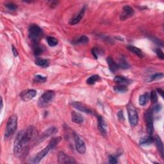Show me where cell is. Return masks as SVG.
I'll return each mask as SVG.
<instances>
[{
	"label": "cell",
	"mask_w": 164,
	"mask_h": 164,
	"mask_svg": "<svg viewBox=\"0 0 164 164\" xmlns=\"http://www.w3.org/2000/svg\"><path fill=\"white\" fill-rule=\"evenodd\" d=\"M58 163H76V161L74 158L60 151L58 154Z\"/></svg>",
	"instance_id": "9c48e42d"
},
{
	"label": "cell",
	"mask_w": 164,
	"mask_h": 164,
	"mask_svg": "<svg viewBox=\"0 0 164 164\" xmlns=\"http://www.w3.org/2000/svg\"><path fill=\"white\" fill-rule=\"evenodd\" d=\"M118 66H119V67L124 68V69H127L129 67L128 64L126 63V61H124V60H121V61L120 62L119 64H118Z\"/></svg>",
	"instance_id": "8d00e7d4"
},
{
	"label": "cell",
	"mask_w": 164,
	"mask_h": 164,
	"mask_svg": "<svg viewBox=\"0 0 164 164\" xmlns=\"http://www.w3.org/2000/svg\"><path fill=\"white\" fill-rule=\"evenodd\" d=\"M47 42L51 47H55L58 44V40L53 37H47Z\"/></svg>",
	"instance_id": "f546056e"
},
{
	"label": "cell",
	"mask_w": 164,
	"mask_h": 164,
	"mask_svg": "<svg viewBox=\"0 0 164 164\" xmlns=\"http://www.w3.org/2000/svg\"><path fill=\"white\" fill-rule=\"evenodd\" d=\"M157 90H158V93H160V94L161 95V96H162V97H163V90H162L161 89H157Z\"/></svg>",
	"instance_id": "7bdbcfd3"
},
{
	"label": "cell",
	"mask_w": 164,
	"mask_h": 164,
	"mask_svg": "<svg viewBox=\"0 0 164 164\" xmlns=\"http://www.w3.org/2000/svg\"><path fill=\"white\" fill-rule=\"evenodd\" d=\"M85 8L83 7L82 9L80 11V12L76 15L74 18L71 19L69 21V24L71 25H75L76 24L78 23H80V21L81 20V19L83 18L84 14H85Z\"/></svg>",
	"instance_id": "2e32d148"
},
{
	"label": "cell",
	"mask_w": 164,
	"mask_h": 164,
	"mask_svg": "<svg viewBox=\"0 0 164 164\" xmlns=\"http://www.w3.org/2000/svg\"><path fill=\"white\" fill-rule=\"evenodd\" d=\"M62 138L61 137H55L53 138V139H51V140L49 141L48 146L50 147L51 149H52L53 148H55L56 146H57L59 143L61 141Z\"/></svg>",
	"instance_id": "484cf974"
},
{
	"label": "cell",
	"mask_w": 164,
	"mask_h": 164,
	"mask_svg": "<svg viewBox=\"0 0 164 164\" xmlns=\"http://www.w3.org/2000/svg\"><path fill=\"white\" fill-rule=\"evenodd\" d=\"M155 52H156L157 56L160 58H161L162 60H163L164 58V54L163 53L162 50L160 48H159V47L158 48H157L156 50H155Z\"/></svg>",
	"instance_id": "e575fe53"
},
{
	"label": "cell",
	"mask_w": 164,
	"mask_h": 164,
	"mask_svg": "<svg viewBox=\"0 0 164 164\" xmlns=\"http://www.w3.org/2000/svg\"><path fill=\"white\" fill-rule=\"evenodd\" d=\"M127 49L131 51L132 53H134L135 55H136L139 58H143L144 57V54L142 53V51L140 49L138 48V47L133 46H131L129 45L127 46Z\"/></svg>",
	"instance_id": "ffe728a7"
},
{
	"label": "cell",
	"mask_w": 164,
	"mask_h": 164,
	"mask_svg": "<svg viewBox=\"0 0 164 164\" xmlns=\"http://www.w3.org/2000/svg\"><path fill=\"white\" fill-rule=\"evenodd\" d=\"M123 13L120 17V20L122 21L126 20L128 18H129V17H131L134 14V10H133L131 7H129L128 5L124 6L123 8Z\"/></svg>",
	"instance_id": "5bb4252c"
},
{
	"label": "cell",
	"mask_w": 164,
	"mask_h": 164,
	"mask_svg": "<svg viewBox=\"0 0 164 164\" xmlns=\"http://www.w3.org/2000/svg\"><path fill=\"white\" fill-rule=\"evenodd\" d=\"M101 78L98 75H93L89 77L87 80V83L89 85H94L96 82L100 81Z\"/></svg>",
	"instance_id": "4316f807"
},
{
	"label": "cell",
	"mask_w": 164,
	"mask_h": 164,
	"mask_svg": "<svg viewBox=\"0 0 164 164\" xmlns=\"http://www.w3.org/2000/svg\"><path fill=\"white\" fill-rule=\"evenodd\" d=\"M3 99L1 98V109H3Z\"/></svg>",
	"instance_id": "ee69618b"
},
{
	"label": "cell",
	"mask_w": 164,
	"mask_h": 164,
	"mask_svg": "<svg viewBox=\"0 0 164 164\" xmlns=\"http://www.w3.org/2000/svg\"><path fill=\"white\" fill-rule=\"evenodd\" d=\"M149 99V95L148 92H146L145 94L141 95L139 97V104L141 106H145L147 103H148Z\"/></svg>",
	"instance_id": "d4e9b609"
},
{
	"label": "cell",
	"mask_w": 164,
	"mask_h": 164,
	"mask_svg": "<svg viewBox=\"0 0 164 164\" xmlns=\"http://www.w3.org/2000/svg\"><path fill=\"white\" fill-rule=\"evenodd\" d=\"M33 51L35 56H39L42 53L43 49L39 43H33Z\"/></svg>",
	"instance_id": "cb8c5ba5"
},
{
	"label": "cell",
	"mask_w": 164,
	"mask_h": 164,
	"mask_svg": "<svg viewBox=\"0 0 164 164\" xmlns=\"http://www.w3.org/2000/svg\"><path fill=\"white\" fill-rule=\"evenodd\" d=\"M55 93L53 90H47L39 98L38 100V106L40 108H44L48 106L53 101Z\"/></svg>",
	"instance_id": "3957f363"
},
{
	"label": "cell",
	"mask_w": 164,
	"mask_h": 164,
	"mask_svg": "<svg viewBox=\"0 0 164 164\" xmlns=\"http://www.w3.org/2000/svg\"><path fill=\"white\" fill-rule=\"evenodd\" d=\"M127 111L129 124L132 127L136 126L139 121V115L135 106L131 103H129L127 106Z\"/></svg>",
	"instance_id": "5b68a950"
},
{
	"label": "cell",
	"mask_w": 164,
	"mask_h": 164,
	"mask_svg": "<svg viewBox=\"0 0 164 164\" xmlns=\"http://www.w3.org/2000/svg\"><path fill=\"white\" fill-rule=\"evenodd\" d=\"M162 109V106L160 104H157L154 106L153 109V111H152L153 112H155V113H158Z\"/></svg>",
	"instance_id": "74e56055"
},
{
	"label": "cell",
	"mask_w": 164,
	"mask_h": 164,
	"mask_svg": "<svg viewBox=\"0 0 164 164\" xmlns=\"http://www.w3.org/2000/svg\"><path fill=\"white\" fill-rule=\"evenodd\" d=\"M154 141V138L152 137V135H147L144 136L143 137H141L139 140V144L142 146L146 145H150L152 144Z\"/></svg>",
	"instance_id": "d6986e66"
},
{
	"label": "cell",
	"mask_w": 164,
	"mask_h": 164,
	"mask_svg": "<svg viewBox=\"0 0 164 164\" xmlns=\"http://www.w3.org/2000/svg\"><path fill=\"white\" fill-rule=\"evenodd\" d=\"M117 117H118V119L121 120V121H123V120H124V114H123V112L122 110H120L118 113H117Z\"/></svg>",
	"instance_id": "ab89813d"
},
{
	"label": "cell",
	"mask_w": 164,
	"mask_h": 164,
	"mask_svg": "<svg viewBox=\"0 0 164 164\" xmlns=\"http://www.w3.org/2000/svg\"><path fill=\"white\" fill-rule=\"evenodd\" d=\"M98 126L99 130L100 131L102 135L105 136L107 133V124L106 121L103 119V117H102L100 115L98 116Z\"/></svg>",
	"instance_id": "4fadbf2b"
},
{
	"label": "cell",
	"mask_w": 164,
	"mask_h": 164,
	"mask_svg": "<svg viewBox=\"0 0 164 164\" xmlns=\"http://www.w3.org/2000/svg\"><path fill=\"white\" fill-rule=\"evenodd\" d=\"M100 52L101 51H100V49H99L98 48H96V47H94V48L92 49V53L94 57V58L96 59H97L98 58L99 54H100Z\"/></svg>",
	"instance_id": "d590c367"
},
{
	"label": "cell",
	"mask_w": 164,
	"mask_h": 164,
	"mask_svg": "<svg viewBox=\"0 0 164 164\" xmlns=\"http://www.w3.org/2000/svg\"><path fill=\"white\" fill-rule=\"evenodd\" d=\"M106 60H107L108 64H109L110 70L112 72L115 73L116 71H117L119 69V67L118 64L114 61V59L112 58V57H109V58L106 59Z\"/></svg>",
	"instance_id": "ac0fdd59"
},
{
	"label": "cell",
	"mask_w": 164,
	"mask_h": 164,
	"mask_svg": "<svg viewBox=\"0 0 164 164\" xmlns=\"http://www.w3.org/2000/svg\"><path fill=\"white\" fill-rule=\"evenodd\" d=\"M33 81L37 83H44L47 81V78L41 75H36L34 77Z\"/></svg>",
	"instance_id": "4dcf8cb0"
},
{
	"label": "cell",
	"mask_w": 164,
	"mask_h": 164,
	"mask_svg": "<svg viewBox=\"0 0 164 164\" xmlns=\"http://www.w3.org/2000/svg\"><path fill=\"white\" fill-rule=\"evenodd\" d=\"M153 42H156L157 44L158 45H159V46H163V43H162V42L160 40L157 39V38H154V39H153Z\"/></svg>",
	"instance_id": "b9f144b4"
},
{
	"label": "cell",
	"mask_w": 164,
	"mask_h": 164,
	"mask_svg": "<svg viewBox=\"0 0 164 164\" xmlns=\"http://www.w3.org/2000/svg\"><path fill=\"white\" fill-rule=\"evenodd\" d=\"M17 127H18V116L16 115H12L8 118L7 121L5 137L8 138L14 134Z\"/></svg>",
	"instance_id": "277c9868"
},
{
	"label": "cell",
	"mask_w": 164,
	"mask_h": 164,
	"mask_svg": "<svg viewBox=\"0 0 164 164\" xmlns=\"http://www.w3.org/2000/svg\"><path fill=\"white\" fill-rule=\"evenodd\" d=\"M5 7L8 8V10H16L17 8H18V6L16 4L13 3H8L5 5Z\"/></svg>",
	"instance_id": "836d02e7"
},
{
	"label": "cell",
	"mask_w": 164,
	"mask_h": 164,
	"mask_svg": "<svg viewBox=\"0 0 164 164\" xmlns=\"http://www.w3.org/2000/svg\"><path fill=\"white\" fill-rule=\"evenodd\" d=\"M74 140L77 151L80 154H84L86 151V146L85 142L81 139L79 135H78L76 133H74Z\"/></svg>",
	"instance_id": "ba28073f"
},
{
	"label": "cell",
	"mask_w": 164,
	"mask_h": 164,
	"mask_svg": "<svg viewBox=\"0 0 164 164\" xmlns=\"http://www.w3.org/2000/svg\"><path fill=\"white\" fill-rule=\"evenodd\" d=\"M12 52H13V54H14L15 57H18V50H17V49L16 48V47L14 46H12Z\"/></svg>",
	"instance_id": "60d3db41"
},
{
	"label": "cell",
	"mask_w": 164,
	"mask_h": 164,
	"mask_svg": "<svg viewBox=\"0 0 164 164\" xmlns=\"http://www.w3.org/2000/svg\"><path fill=\"white\" fill-rule=\"evenodd\" d=\"M51 149V148H50V147L49 146H47V147H46V148L43 149L41 151L38 152L37 153V154L36 155V156L33 158L32 163H39L42 160V159L43 158H44L46 156V155L47 154V153H49V151Z\"/></svg>",
	"instance_id": "7c38bea8"
},
{
	"label": "cell",
	"mask_w": 164,
	"mask_h": 164,
	"mask_svg": "<svg viewBox=\"0 0 164 164\" xmlns=\"http://www.w3.org/2000/svg\"><path fill=\"white\" fill-rule=\"evenodd\" d=\"M149 98L151 99V102L153 103H156L158 101V96L157 92L155 91H152L149 95Z\"/></svg>",
	"instance_id": "d6a6232c"
},
{
	"label": "cell",
	"mask_w": 164,
	"mask_h": 164,
	"mask_svg": "<svg viewBox=\"0 0 164 164\" xmlns=\"http://www.w3.org/2000/svg\"><path fill=\"white\" fill-rule=\"evenodd\" d=\"M114 81L118 85H127L129 83V80L126 78V77L122 76H117L115 77Z\"/></svg>",
	"instance_id": "44dd1931"
},
{
	"label": "cell",
	"mask_w": 164,
	"mask_h": 164,
	"mask_svg": "<svg viewBox=\"0 0 164 164\" xmlns=\"http://www.w3.org/2000/svg\"><path fill=\"white\" fill-rule=\"evenodd\" d=\"M35 63L38 66H40L42 67H47L49 65V62L48 60L43 59L41 58H37L35 60Z\"/></svg>",
	"instance_id": "603a6c76"
},
{
	"label": "cell",
	"mask_w": 164,
	"mask_h": 164,
	"mask_svg": "<svg viewBox=\"0 0 164 164\" xmlns=\"http://www.w3.org/2000/svg\"><path fill=\"white\" fill-rule=\"evenodd\" d=\"M28 35L33 43H38L43 36V31L37 24H32L28 30Z\"/></svg>",
	"instance_id": "7a4b0ae2"
},
{
	"label": "cell",
	"mask_w": 164,
	"mask_h": 164,
	"mask_svg": "<svg viewBox=\"0 0 164 164\" xmlns=\"http://www.w3.org/2000/svg\"><path fill=\"white\" fill-rule=\"evenodd\" d=\"M163 77V73H156L154 75H152L150 77V79L148 80V81H152L154 80H160Z\"/></svg>",
	"instance_id": "1f68e13d"
},
{
	"label": "cell",
	"mask_w": 164,
	"mask_h": 164,
	"mask_svg": "<svg viewBox=\"0 0 164 164\" xmlns=\"http://www.w3.org/2000/svg\"><path fill=\"white\" fill-rule=\"evenodd\" d=\"M155 140V142H156V146L157 147V149L158 150L159 153H160L162 158L163 159V142L162 140L160 139V138L158 136H156L155 139H154Z\"/></svg>",
	"instance_id": "7402d4cb"
},
{
	"label": "cell",
	"mask_w": 164,
	"mask_h": 164,
	"mask_svg": "<svg viewBox=\"0 0 164 164\" xmlns=\"http://www.w3.org/2000/svg\"><path fill=\"white\" fill-rule=\"evenodd\" d=\"M38 133L37 129L33 126H29L25 131V139L29 144L30 142H33L38 139Z\"/></svg>",
	"instance_id": "8992f818"
},
{
	"label": "cell",
	"mask_w": 164,
	"mask_h": 164,
	"mask_svg": "<svg viewBox=\"0 0 164 164\" xmlns=\"http://www.w3.org/2000/svg\"><path fill=\"white\" fill-rule=\"evenodd\" d=\"M57 131H58V129H57V128H55V127L49 128L47 129H46V131H44V132H43L42 135L41 136V137L38 138V139L39 140V141H42L43 140H44L45 139H46V138L55 134V133H57Z\"/></svg>",
	"instance_id": "9a60e30c"
},
{
	"label": "cell",
	"mask_w": 164,
	"mask_h": 164,
	"mask_svg": "<svg viewBox=\"0 0 164 164\" xmlns=\"http://www.w3.org/2000/svg\"><path fill=\"white\" fill-rule=\"evenodd\" d=\"M89 41V38L86 35H81L74 42L75 44H87Z\"/></svg>",
	"instance_id": "83f0119b"
},
{
	"label": "cell",
	"mask_w": 164,
	"mask_h": 164,
	"mask_svg": "<svg viewBox=\"0 0 164 164\" xmlns=\"http://www.w3.org/2000/svg\"><path fill=\"white\" fill-rule=\"evenodd\" d=\"M71 120L73 123L76 124H81L83 122V117L80 114L72 111L71 112Z\"/></svg>",
	"instance_id": "e0dca14e"
},
{
	"label": "cell",
	"mask_w": 164,
	"mask_h": 164,
	"mask_svg": "<svg viewBox=\"0 0 164 164\" xmlns=\"http://www.w3.org/2000/svg\"><path fill=\"white\" fill-rule=\"evenodd\" d=\"M37 95V91L33 89L27 90L21 93L20 96L24 101H28L35 97Z\"/></svg>",
	"instance_id": "8fae6325"
},
{
	"label": "cell",
	"mask_w": 164,
	"mask_h": 164,
	"mask_svg": "<svg viewBox=\"0 0 164 164\" xmlns=\"http://www.w3.org/2000/svg\"><path fill=\"white\" fill-rule=\"evenodd\" d=\"M145 120L146 123V128L148 134L152 135L154 131L153 127V112L152 110H148L145 114Z\"/></svg>",
	"instance_id": "52a82bcc"
},
{
	"label": "cell",
	"mask_w": 164,
	"mask_h": 164,
	"mask_svg": "<svg viewBox=\"0 0 164 164\" xmlns=\"http://www.w3.org/2000/svg\"><path fill=\"white\" fill-rule=\"evenodd\" d=\"M114 89L115 92H119V93H124L128 91V89L126 85H118L117 86H115Z\"/></svg>",
	"instance_id": "f1b7e54d"
},
{
	"label": "cell",
	"mask_w": 164,
	"mask_h": 164,
	"mask_svg": "<svg viewBox=\"0 0 164 164\" xmlns=\"http://www.w3.org/2000/svg\"><path fill=\"white\" fill-rule=\"evenodd\" d=\"M72 106L75 108L76 109L80 110V112H83V113L87 114H94L93 110H92L91 109L89 108L87 105H85V104H83V103L81 102H72L71 103Z\"/></svg>",
	"instance_id": "30bf717a"
},
{
	"label": "cell",
	"mask_w": 164,
	"mask_h": 164,
	"mask_svg": "<svg viewBox=\"0 0 164 164\" xmlns=\"http://www.w3.org/2000/svg\"><path fill=\"white\" fill-rule=\"evenodd\" d=\"M25 131H20L16 136L14 144V154L16 157L21 158L27 153L29 144L25 139Z\"/></svg>",
	"instance_id": "6da1fadb"
},
{
	"label": "cell",
	"mask_w": 164,
	"mask_h": 164,
	"mask_svg": "<svg viewBox=\"0 0 164 164\" xmlns=\"http://www.w3.org/2000/svg\"><path fill=\"white\" fill-rule=\"evenodd\" d=\"M109 162L110 163H112V164H115V163H117V159H116V158L115 157H114V156H110L109 157Z\"/></svg>",
	"instance_id": "f35d334b"
}]
</instances>
